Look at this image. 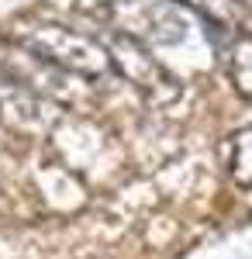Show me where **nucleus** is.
Wrapping results in <instances>:
<instances>
[{
  "mask_svg": "<svg viewBox=\"0 0 252 259\" xmlns=\"http://www.w3.org/2000/svg\"><path fill=\"white\" fill-rule=\"evenodd\" d=\"M18 45L31 49L35 56L56 62L59 69L66 73H79V76H104L111 73V56L107 49H100L94 38L79 35L73 28H62V24H28V28H18L14 35Z\"/></svg>",
  "mask_w": 252,
  "mask_h": 259,
  "instance_id": "obj_1",
  "label": "nucleus"
},
{
  "mask_svg": "<svg viewBox=\"0 0 252 259\" xmlns=\"http://www.w3.org/2000/svg\"><path fill=\"white\" fill-rule=\"evenodd\" d=\"M228 69H232L238 90L252 97V38H238L228 49Z\"/></svg>",
  "mask_w": 252,
  "mask_h": 259,
  "instance_id": "obj_2",
  "label": "nucleus"
}]
</instances>
